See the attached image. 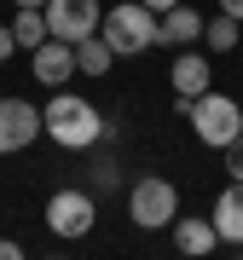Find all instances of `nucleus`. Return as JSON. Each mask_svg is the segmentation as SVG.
<instances>
[{"mask_svg":"<svg viewBox=\"0 0 243 260\" xmlns=\"http://www.w3.org/2000/svg\"><path fill=\"white\" fill-rule=\"evenodd\" d=\"M215 220H174V249L179 254H208L215 249Z\"/></svg>","mask_w":243,"mask_h":260,"instance_id":"12","label":"nucleus"},{"mask_svg":"<svg viewBox=\"0 0 243 260\" xmlns=\"http://www.w3.org/2000/svg\"><path fill=\"white\" fill-rule=\"evenodd\" d=\"M116 185H122V168H116V156H99V162H93V185H87V191L99 197V191H116Z\"/></svg>","mask_w":243,"mask_h":260,"instance_id":"16","label":"nucleus"},{"mask_svg":"<svg viewBox=\"0 0 243 260\" xmlns=\"http://www.w3.org/2000/svg\"><path fill=\"white\" fill-rule=\"evenodd\" d=\"M186 121H191V133L203 145H232L237 133H243V104L237 99H226V93H197L191 99V110H186Z\"/></svg>","mask_w":243,"mask_h":260,"instance_id":"4","label":"nucleus"},{"mask_svg":"<svg viewBox=\"0 0 243 260\" xmlns=\"http://www.w3.org/2000/svg\"><path fill=\"white\" fill-rule=\"evenodd\" d=\"M12 52H18V35H12V23H0V64H6Z\"/></svg>","mask_w":243,"mask_h":260,"instance_id":"18","label":"nucleus"},{"mask_svg":"<svg viewBox=\"0 0 243 260\" xmlns=\"http://www.w3.org/2000/svg\"><path fill=\"white\" fill-rule=\"evenodd\" d=\"M104 127H110V121H104L81 93H64V87H58L52 104L41 110V133H47L52 145H64V150H93L104 139Z\"/></svg>","mask_w":243,"mask_h":260,"instance_id":"1","label":"nucleus"},{"mask_svg":"<svg viewBox=\"0 0 243 260\" xmlns=\"http://www.w3.org/2000/svg\"><path fill=\"white\" fill-rule=\"evenodd\" d=\"M139 6H150V12L162 18V12H168V6H179V0H139Z\"/></svg>","mask_w":243,"mask_h":260,"instance_id":"20","label":"nucleus"},{"mask_svg":"<svg viewBox=\"0 0 243 260\" xmlns=\"http://www.w3.org/2000/svg\"><path fill=\"white\" fill-rule=\"evenodd\" d=\"M128 220L139 225V232H162V225H174V220H179V191H174V179L139 174L133 191H128Z\"/></svg>","mask_w":243,"mask_h":260,"instance_id":"3","label":"nucleus"},{"mask_svg":"<svg viewBox=\"0 0 243 260\" xmlns=\"http://www.w3.org/2000/svg\"><path fill=\"white\" fill-rule=\"evenodd\" d=\"M220 156H226V174H232V179H243V133H237L232 145H220Z\"/></svg>","mask_w":243,"mask_h":260,"instance_id":"17","label":"nucleus"},{"mask_svg":"<svg viewBox=\"0 0 243 260\" xmlns=\"http://www.w3.org/2000/svg\"><path fill=\"white\" fill-rule=\"evenodd\" d=\"M35 139H41V110L29 99H0V156L29 150Z\"/></svg>","mask_w":243,"mask_h":260,"instance_id":"7","label":"nucleus"},{"mask_svg":"<svg viewBox=\"0 0 243 260\" xmlns=\"http://www.w3.org/2000/svg\"><path fill=\"white\" fill-rule=\"evenodd\" d=\"M203 23H208L203 12L179 0V6H168L157 18V47H197V41H203Z\"/></svg>","mask_w":243,"mask_h":260,"instance_id":"9","label":"nucleus"},{"mask_svg":"<svg viewBox=\"0 0 243 260\" xmlns=\"http://www.w3.org/2000/svg\"><path fill=\"white\" fill-rule=\"evenodd\" d=\"M99 35L110 41V52H116V58H139V52L157 47V12L139 6V0H122V6L104 12Z\"/></svg>","mask_w":243,"mask_h":260,"instance_id":"2","label":"nucleus"},{"mask_svg":"<svg viewBox=\"0 0 243 260\" xmlns=\"http://www.w3.org/2000/svg\"><path fill=\"white\" fill-rule=\"evenodd\" d=\"M215 237L243 249V179H232V185L215 197Z\"/></svg>","mask_w":243,"mask_h":260,"instance_id":"11","label":"nucleus"},{"mask_svg":"<svg viewBox=\"0 0 243 260\" xmlns=\"http://www.w3.org/2000/svg\"><path fill=\"white\" fill-rule=\"evenodd\" d=\"M41 12H47V29H52L58 41H70V47L81 35H99V23H104V6H99V0H47Z\"/></svg>","mask_w":243,"mask_h":260,"instance_id":"6","label":"nucleus"},{"mask_svg":"<svg viewBox=\"0 0 243 260\" xmlns=\"http://www.w3.org/2000/svg\"><path fill=\"white\" fill-rule=\"evenodd\" d=\"M12 35H18V47L35 52L41 41L52 35V29H47V12H41V6H18V18H12Z\"/></svg>","mask_w":243,"mask_h":260,"instance_id":"14","label":"nucleus"},{"mask_svg":"<svg viewBox=\"0 0 243 260\" xmlns=\"http://www.w3.org/2000/svg\"><path fill=\"white\" fill-rule=\"evenodd\" d=\"M93 220H99V203H93V191H52L47 197V225H52V237H87L93 232Z\"/></svg>","mask_w":243,"mask_h":260,"instance_id":"5","label":"nucleus"},{"mask_svg":"<svg viewBox=\"0 0 243 260\" xmlns=\"http://www.w3.org/2000/svg\"><path fill=\"white\" fill-rule=\"evenodd\" d=\"M110 64H116V52H110L104 35H81V41H75V70H81V75H104Z\"/></svg>","mask_w":243,"mask_h":260,"instance_id":"13","label":"nucleus"},{"mask_svg":"<svg viewBox=\"0 0 243 260\" xmlns=\"http://www.w3.org/2000/svg\"><path fill=\"white\" fill-rule=\"evenodd\" d=\"M220 12H232V18L243 23V0H220Z\"/></svg>","mask_w":243,"mask_h":260,"instance_id":"21","label":"nucleus"},{"mask_svg":"<svg viewBox=\"0 0 243 260\" xmlns=\"http://www.w3.org/2000/svg\"><path fill=\"white\" fill-rule=\"evenodd\" d=\"M208 58L203 52H191V47H179V58L168 64V87H174V99H197V93H208Z\"/></svg>","mask_w":243,"mask_h":260,"instance_id":"10","label":"nucleus"},{"mask_svg":"<svg viewBox=\"0 0 243 260\" xmlns=\"http://www.w3.org/2000/svg\"><path fill=\"white\" fill-rule=\"evenodd\" d=\"M29 75L58 93L64 81H75V47H70V41H58V35H47L35 52H29Z\"/></svg>","mask_w":243,"mask_h":260,"instance_id":"8","label":"nucleus"},{"mask_svg":"<svg viewBox=\"0 0 243 260\" xmlns=\"http://www.w3.org/2000/svg\"><path fill=\"white\" fill-rule=\"evenodd\" d=\"M18 6H47V0H18Z\"/></svg>","mask_w":243,"mask_h":260,"instance_id":"22","label":"nucleus"},{"mask_svg":"<svg viewBox=\"0 0 243 260\" xmlns=\"http://www.w3.org/2000/svg\"><path fill=\"white\" fill-rule=\"evenodd\" d=\"M203 41H208L215 52H232V47H237V18H232V12H220L215 23H203Z\"/></svg>","mask_w":243,"mask_h":260,"instance_id":"15","label":"nucleus"},{"mask_svg":"<svg viewBox=\"0 0 243 260\" xmlns=\"http://www.w3.org/2000/svg\"><path fill=\"white\" fill-rule=\"evenodd\" d=\"M0 260H23V249H18L12 237H0Z\"/></svg>","mask_w":243,"mask_h":260,"instance_id":"19","label":"nucleus"}]
</instances>
